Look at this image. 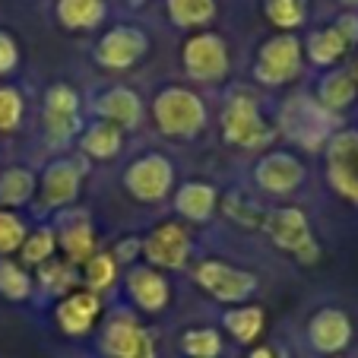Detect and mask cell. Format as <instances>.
Instances as JSON below:
<instances>
[{"label":"cell","instance_id":"1","mask_svg":"<svg viewBox=\"0 0 358 358\" xmlns=\"http://www.w3.org/2000/svg\"><path fill=\"white\" fill-rule=\"evenodd\" d=\"M152 115H156V124L162 134L187 136V134H194V130H200L203 105L187 89H165L156 99V105H152Z\"/></svg>","mask_w":358,"mask_h":358},{"label":"cell","instance_id":"2","mask_svg":"<svg viewBox=\"0 0 358 358\" xmlns=\"http://www.w3.org/2000/svg\"><path fill=\"white\" fill-rule=\"evenodd\" d=\"M76 130H80V95L57 83L45 92V136L61 146Z\"/></svg>","mask_w":358,"mask_h":358},{"label":"cell","instance_id":"3","mask_svg":"<svg viewBox=\"0 0 358 358\" xmlns=\"http://www.w3.org/2000/svg\"><path fill=\"white\" fill-rule=\"evenodd\" d=\"M83 187V165L73 159H57L38 178V200L48 210H61L80 196Z\"/></svg>","mask_w":358,"mask_h":358},{"label":"cell","instance_id":"4","mask_svg":"<svg viewBox=\"0 0 358 358\" xmlns=\"http://www.w3.org/2000/svg\"><path fill=\"white\" fill-rule=\"evenodd\" d=\"M143 55H146V35L134 26H117V29H111V32H105L99 48H95V61L111 70L130 67V64H136Z\"/></svg>","mask_w":358,"mask_h":358},{"label":"cell","instance_id":"5","mask_svg":"<svg viewBox=\"0 0 358 358\" xmlns=\"http://www.w3.org/2000/svg\"><path fill=\"white\" fill-rule=\"evenodd\" d=\"M266 231L273 235V241H276L279 248L292 250L295 257L308 260V264L317 257V244L311 241L308 222H304V216L298 210H276L266 219Z\"/></svg>","mask_w":358,"mask_h":358},{"label":"cell","instance_id":"6","mask_svg":"<svg viewBox=\"0 0 358 358\" xmlns=\"http://www.w3.org/2000/svg\"><path fill=\"white\" fill-rule=\"evenodd\" d=\"M171 184V165L162 156H143L127 169V190L136 200H162Z\"/></svg>","mask_w":358,"mask_h":358},{"label":"cell","instance_id":"7","mask_svg":"<svg viewBox=\"0 0 358 358\" xmlns=\"http://www.w3.org/2000/svg\"><path fill=\"white\" fill-rule=\"evenodd\" d=\"M101 349L108 352L111 358H152V339L130 317H115L105 327Z\"/></svg>","mask_w":358,"mask_h":358},{"label":"cell","instance_id":"8","mask_svg":"<svg viewBox=\"0 0 358 358\" xmlns=\"http://www.w3.org/2000/svg\"><path fill=\"white\" fill-rule=\"evenodd\" d=\"M99 314H101V301L95 292H70V295L61 298L55 317H57V327L67 336H86L95 327Z\"/></svg>","mask_w":358,"mask_h":358},{"label":"cell","instance_id":"9","mask_svg":"<svg viewBox=\"0 0 358 358\" xmlns=\"http://www.w3.org/2000/svg\"><path fill=\"white\" fill-rule=\"evenodd\" d=\"M225 45L216 35H196L184 45V67L194 80H219L225 73Z\"/></svg>","mask_w":358,"mask_h":358},{"label":"cell","instance_id":"10","mask_svg":"<svg viewBox=\"0 0 358 358\" xmlns=\"http://www.w3.org/2000/svg\"><path fill=\"white\" fill-rule=\"evenodd\" d=\"M225 136H229L231 143H238V146H257V143L266 140V130H264V124H260L257 105H254L248 95L235 99L229 105V111H225Z\"/></svg>","mask_w":358,"mask_h":358},{"label":"cell","instance_id":"11","mask_svg":"<svg viewBox=\"0 0 358 358\" xmlns=\"http://www.w3.org/2000/svg\"><path fill=\"white\" fill-rule=\"evenodd\" d=\"M187 248H190L187 231L175 222L159 225V229L146 238V244H143L146 257L159 266H181L184 260H187Z\"/></svg>","mask_w":358,"mask_h":358},{"label":"cell","instance_id":"12","mask_svg":"<svg viewBox=\"0 0 358 358\" xmlns=\"http://www.w3.org/2000/svg\"><path fill=\"white\" fill-rule=\"evenodd\" d=\"M196 282L206 292H213L216 298H222V301H238V298H244L254 289V279L248 273H238L225 264H213V260L196 270Z\"/></svg>","mask_w":358,"mask_h":358},{"label":"cell","instance_id":"13","mask_svg":"<svg viewBox=\"0 0 358 358\" xmlns=\"http://www.w3.org/2000/svg\"><path fill=\"white\" fill-rule=\"evenodd\" d=\"M330 175H333V184L345 196L358 200V134H343L339 140H333Z\"/></svg>","mask_w":358,"mask_h":358},{"label":"cell","instance_id":"14","mask_svg":"<svg viewBox=\"0 0 358 358\" xmlns=\"http://www.w3.org/2000/svg\"><path fill=\"white\" fill-rule=\"evenodd\" d=\"M260 80L266 83H282L298 73V41L295 38H273L270 45L260 51Z\"/></svg>","mask_w":358,"mask_h":358},{"label":"cell","instance_id":"15","mask_svg":"<svg viewBox=\"0 0 358 358\" xmlns=\"http://www.w3.org/2000/svg\"><path fill=\"white\" fill-rule=\"evenodd\" d=\"M127 292L143 311H162L165 301H169V282L159 276L156 270L140 266V270H130L127 276Z\"/></svg>","mask_w":358,"mask_h":358},{"label":"cell","instance_id":"16","mask_svg":"<svg viewBox=\"0 0 358 358\" xmlns=\"http://www.w3.org/2000/svg\"><path fill=\"white\" fill-rule=\"evenodd\" d=\"M95 111L101 115V121L127 130L140 121V99L130 89H108L101 99H95Z\"/></svg>","mask_w":358,"mask_h":358},{"label":"cell","instance_id":"17","mask_svg":"<svg viewBox=\"0 0 358 358\" xmlns=\"http://www.w3.org/2000/svg\"><path fill=\"white\" fill-rule=\"evenodd\" d=\"M35 190H38V178H35L32 169H22V165L3 169L0 171V210L26 206L35 196Z\"/></svg>","mask_w":358,"mask_h":358},{"label":"cell","instance_id":"18","mask_svg":"<svg viewBox=\"0 0 358 358\" xmlns=\"http://www.w3.org/2000/svg\"><path fill=\"white\" fill-rule=\"evenodd\" d=\"M55 13L70 32H89L105 20V0H57Z\"/></svg>","mask_w":358,"mask_h":358},{"label":"cell","instance_id":"19","mask_svg":"<svg viewBox=\"0 0 358 358\" xmlns=\"http://www.w3.org/2000/svg\"><path fill=\"white\" fill-rule=\"evenodd\" d=\"M57 248L67 254V264H73V266L86 264V260L95 254V235H92L89 219L86 216H76L73 222L64 225V231L57 235Z\"/></svg>","mask_w":358,"mask_h":358},{"label":"cell","instance_id":"20","mask_svg":"<svg viewBox=\"0 0 358 358\" xmlns=\"http://www.w3.org/2000/svg\"><path fill=\"white\" fill-rule=\"evenodd\" d=\"M355 38H358V22L343 20V22H336V29H327V32L314 35L311 38V57L317 64H330V61H336Z\"/></svg>","mask_w":358,"mask_h":358},{"label":"cell","instance_id":"21","mask_svg":"<svg viewBox=\"0 0 358 358\" xmlns=\"http://www.w3.org/2000/svg\"><path fill=\"white\" fill-rule=\"evenodd\" d=\"M124 143V130L108 121H99L83 134V152L92 159H115Z\"/></svg>","mask_w":358,"mask_h":358},{"label":"cell","instance_id":"22","mask_svg":"<svg viewBox=\"0 0 358 358\" xmlns=\"http://www.w3.org/2000/svg\"><path fill=\"white\" fill-rule=\"evenodd\" d=\"M345 339H349V324H345L343 314L336 311L317 314V320L311 324V343L320 352H336L339 345H345Z\"/></svg>","mask_w":358,"mask_h":358},{"label":"cell","instance_id":"23","mask_svg":"<svg viewBox=\"0 0 358 358\" xmlns=\"http://www.w3.org/2000/svg\"><path fill=\"white\" fill-rule=\"evenodd\" d=\"M35 289V279L29 276V270L22 264L10 257H0V298L7 301H26Z\"/></svg>","mask_w":358,"mask_h":358},{"label":"cell","instance_id":"24","mask_svg":"<svg viewBox=\"0 0 358 358\" xmlns=\"http://www.w3.org/2000/svg\"><path fill=\"white\" fill-rule=\"evenodd\" d=\"M260 175V184L270 190H289L298 184V178H301V169H298L295 159L289 156H270L264 159V165L257 169Z\"/></svg>","mask_w":358,"mask_h":358},{"label":"cell","instance_id":"25","mask_svg":"<svg viewBox=\"0 0 358 358\" xmlns=\"http://www.w3.org/2000/svg\"><path fill=\"white\" fill-rule=\"evenodd\" d=\"M38 282L45 292H55V295H70L76 282V266L67 260L51 257L48 264L38 266Z\"/></svg>","mask_w":358,"mask_h":358},{"label":"cell","instance_id":"26","mask_svg":"<svg viewBox=\"0 0 358 358\" xmlns=\"http://www.w3.org/2000/svg\"><path fill=\"white\" fill-rule=\"evenodd\" d=\"M22 264H32V266H41L48 264V260L55 257V250H57V235L51 229H35L26 235V241H22Z\"/></svg>","mask_w":358,"mask_h":358},{"label":"cell","instance_id":"27","mask_svg":"<svg viewBox=\"0 0 358 358\" xmlns=\"http://www.w3.org/2000/svg\"><path fill=\"white\" fill-rule=\"evenodd\" d=\"M169 13L178 26L190 29V26H203L216 13V3L213 0H169Z\"/></svg>","mask_w":358,"mask_h":358},{"label":"cell","instance_id":"28","mask_svg":"<svg viewBox=\"0 0 358 358\" xmlns=\"http://www.w3.org/2000/svg\"><path fill=\"white\" fill-rule=\"evenodd\" d=\"M213 200H216V194L206 184H187L178 194V210L190 219H206L213 213Z\"/></svg>","mask_w":358,"mask_h":358},{"label":"cell","instance_id":"29","mask_svg":"<svg viewBox=\"0 0 358 358\" xmlns=\"http://www.w3.org/2000/svg\"><path fill=\"white\" fill-rule=\"evenodd\" d=\"M29 235V225L22 222V216H16L13 210H0V257H10L22 248Z\"/></svg>","mask_w":358,"mask_h":358},{"label":"cell","instance_id":"30","mask_svg":"<svg viewBox=\"0 0 358 358\" xmlns=\"http://www.w3.org/2000/svg\"><path fill=\"white\" fill-rule=\"evenodd\" d=\"M115 273H117V260L111 254H92V257L83 264V276H86L89 292H101L108 289L115 282Z\"/></svg>","mask_w":358,"mask_h":358},{"label":"cell","instance_id":"31","mask_svg":"<svg viewBox=\"0 0 358 358\" xmlns=\"http://www.w3.org/2000/svg\"><path fill=\"white\" fill-rule=\"evenodd\" d=\"M26 101H22L20 89L13 86H0V134H13L22 121Z\"/></svg>","mask_w":358,"mask_h":358},{"label":"cell","instance_id":"32","mask_svg":"<svg viewBox=\"0 0 358 358\" xmlns=\"http://www.w3.org/2000/svg\"><path fill=\"white\" fill-rule=\"evenodd\" d=\"M225 324L231 327V333H235L241 343H250V339L260 333V324H264V314H260V308H241V311H231L225 314Z\"/></svg>","mask_w":358,"mask_h":358},{"label":"cell","instance_id":"33","mask_svg":"<svg viewBox=\"0 0 358 358\" xmlns=\"http://www.w3.org/2000/svg\"><path fill=\"white\" fill-rule=\"evenodd\" d=\"M266 16H270L276 26L292 29L301 22L304 10H301V0H266Z\"/></svg>","mask_w":358,"mask_h":358},{"label":"cell","instance_id":"34","mask_svg":"<svg viewBox=\"0 0 358 358\" xmlns=\"http://www.w3.org/2000/svg\"><path fill=\"white\" fill-rule=\"evenodd\" d=\"M184 352L194 358H213L219 352V336L213 330H194L184 336Z\"/></svg>","mask_w":358,"mask_h":358},{"label":"cell","instance_id":"35","mask_svg":"<svg viewBox=\"0 0 358 358\" xmlns=\"http://www.w3.org/2000/svg\"><path fill=\"white\" fill-rule=\"evenodd\" d=\"M16 67H20V45L13 35L0 29V76L13 73Z\"/></svg>","mask_w":358,"mask_h":358},{"label":"cell","instance_id":"36","mask_svg":"<svg viewBox=\"0 0 358 358\" xmlns=\"http://www.w3.org/2000/svg\"><path fill=\"white\" fill-rule=\"evenodd\" d=\"M324 101L327 105H349L352 101V83L345 76H330L324 83Z\"/></svg>","mask_w":358,"mask_h":358},{"label":"cell","instance_id":"37","mask_svg":"<svg viewBox=\"0 0 358 358\" xmlns=\"http://www.w3.org/2000/svg\"><path fill=\"white\" fill-rule=\"evenodd\" d=\"M134 250H140V241H124V244H117V257H115V260H130V257H134Z\"/></svg>","mask_w":358,"mask_h":358},{"label":"cell","instance_id":"38","mask_svg":"<svg viewBox=\"0 0 358 358\" xmlns=\"http://www.w3.org/2000/svg\"><path fill=\"white\" fill-rule=\"evenodd\" d=\"M345 3H358V0H345Z\"/></svg>","mask_w":358,"mask_h":358}]
</instances>
